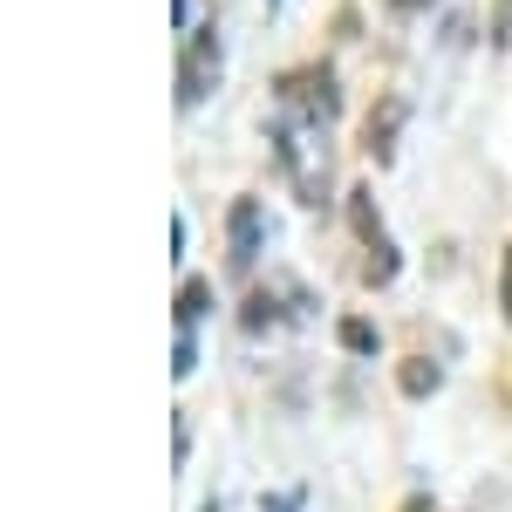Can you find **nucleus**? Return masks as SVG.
Here are the masks:
<instances>
[{"label":"nucleus","mask_w":512,"mask_h":512,"mask_svg":"<svg viewBox=\"0 0 512 512\" xmlns=\"http://www.w3.org/2000/svg\"><path fill=\"white\" fill-rule=\"evenodd\" d=\"M321 137H328V130H315V123H294V117L274 123V151H280V164H287L301 205H321V192H328V144H321Z\"/></svg>","instance_id":"obj_1"},{"label":"nucleus","mask_w":512,"mask_h":512,"mask_svg":"<svg viewBox=\"0 0 512 512\" xmlns=\"http://www.w3.org/2000/svg\"><path fill=\"white\" fill-rule=\"evenodd\" d=\"M335 110H342V96H335V76H328L321 62H315V69H287V76H280V117L328 130Z\"/></svg>","instance_id":"obj_2"},{"label":"nucleus","mask_w":512,"mask_h":512,"mask_svg":"<svg viewBox=\"0 0 512 512\" xmlns=\"http://www.w3.org/2000/svg\"><path fill=\"white\" fill-rule=\"evenodd\" d=\"M212 89H219V28L205 21V28L185 35V55H178V103L198 110Z\"/></svg>","instance_id":"obj_3"},{"label":"nucleus","mask_w":512,"mask_h":512,"mask_svg":"<svg viewBox=\"0 0 512 512\" xmlns=\"http://www.w3.org/2000/svg\"><path fill=\"white\" fill-rule=\"evenodd\" d=\"M349 219H355V233H362V246L376 253V260H369V280H390L396 274V246H390V233H383V219H376L369 192H349Z\"/></svg>","instance_id":"obj_4"},{"label":"nucleus","mask_w":512,"mask_h":512,"mask_svg":"<svg viewBox=\"0 0 512 512\" xmlns=\"http://www.w3.org/2000/svg\"><path fill=\"white\" fill-rule=\"evenodd\" d=\"M260 260V205L239 198L233 205V267H253Z\"/></svg>","instance_id":"obj_5"},{"label":"nucleus","mask_w":512,"mask_h":512,"mask_svg":"<svg viewBox=\"0 0 512 512\" xmlns=\"http://www.w3.org/2000/svg\"><path fill=\"white\" fill-rule=\"evenodd\" d=\"M205 308H212V280H185L178 287V335H192Z\"/></svg>","instance_id":"obj_6"},{"label":"nucleus","mask_w":512,"mask_h":512,"mask_svg":"<svg viewBox=\"0 0 512 512\" xmlns=\"http://www.w3.org/2000/svg\"><path fill=\"white\" fill-rule=\"evenodd\" d=\"M396 123H403V110H396V103H383V117H369V158H376V164L396 158V144H390Z\"/></svg>","instance_id":"obj_7"},{"label":"nucleus","mask_w":512,"mask_h":512,"mask_svg":"<svg viewBox=\"0 0 512 512\" xmlns=\"http://www.w3.org/2000/svg\"><path fill=\"white\" fill-rule=\"evenodd\" d=\"M431 390H437V362H424V355L403 362V396H431Z\"/></svg>","instance_id":"obj_8"},{"label":"nucleus","mask_w":512,"mask_h":512,"mask_svg":"<svg viewBox=\"0 0 512 512\" xmlns=\"http://www.w3.org/2000/svg\"><path fill=\"white\" fill-rule=\"evenodd\" d=\"M274 294H253V301H246V328H274Z\"/></svg>","instance_id":"obj_9"},{"label":"nucleus","mask_w":512,"mask_h":512,"mask_svg":"<svg viewBox=\"0 0 512 512\" xmlns=\"http://www.w3.org/2000/svg\"><path fill=\"white\" fill-rule=\"evenodd\" d=\"M342 342H349L355 355H369L376 349V328H369V321H342Z\"/></svg>","instance_id":"obj_10"},{"label":"nucleus","mask_w":512,"mask_h":512,"mask_svg":"<svg viewBox=\"0 0 512 512\" xmlns=\"http://www.w3.org/2000/svg\"><path fill=\"white\" fill-rule=\"evenodd\" d=\"M492 41H512V0H499V14H492Z\"/></svg>","instance_id":"obj_11"},{"label":"nucleus","mask_w":512,"mask_h":512,"mask_svg":"<svg viewBox=\"0 0 512 512\" xmlns=\"http://www.w3.org/2000/svg\"><path fill=\"white\" fill-rule=\"evenodd\" d=\"M499 301H506V321H512V246H506V267H499Z\"/></svg>","instance_id":"obj_12"},{"label":"nucleus","mask_w":512,"mask_h":512,"mask_svg":"<svg viewBox=\"0 0 512 512\" xmlns=\"http://www.w3.org/2000/svg\"><path fill=\"white\" fill-rule=\"evenodd\" d=\"M390 7H403V14H417V7H431V0H390Z\"/></svg>","instance_id":"obj_13"},{"label":"nucleus","mask_w":512,"mask_h":512,"mask_svg":"<svg viewBox=\"0 0 512 512\" xmlns=\"http://www.w3.org/2000/svg\"><path fill=\"white\" fill-rule=\"evenodd\" d=\"M205 512H219V506H205Z\"/></svg>","instance_id":"obj_14"}]
</instances>
